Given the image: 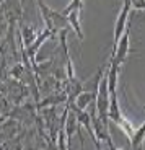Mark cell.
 <instances>
[{"label":"cell","instance_id":"cell-11","mask_svg":"<svg viewBox=\"0 0 145 150\" xmlns=\"http://www.w3.org/2000/svg\"><path fill=\"white\" fill-rule=\"evenodd\" d=\"M132 2V7L139 8V10H144L145 8V0H130Z\"/></svg>","mask_w":145,"mask_h":150},{"label":"cell","instance_id":"cell-1","mask_svg":"<svg viewBox=\"0 0 145 150\" xmlns=\"http://www.w3.org/2000/svg\"><path fill=\"white\" fill-rule=\"evenodd\" d=\"M37 7H39V11H41V16L44 20L46 28H51V30H62V28H69V18L64 15L62 11H56L54 8L47 7L44 4V0H36Z\"/></svg>","mask_w":145,"mask_h":150},{"label":"cell","instance_id":"cell-8","mask_svg":"<svg viewBox=\"0 0 145 150\" xmlns=\"http://www.w3.org/2000/svg\"><path fill=\"white\" fill-rule=\"evenodd\" d=\"M78 13H80V10H74V11H70L67 15V18H69V23H70V26L74 28V31H75V34H77V38L80 39V41H83V31H82V26H80V18H78Z\"/></svg>","mask_w":145,"mask_h":150},{"label":"cell","instance_id":"cell-7","mask_svg":"<svg viewBox=\"0 0 145 150\" xmlns=\"http://www.w3.org/2000/svg\"><path fill=\"white\" fill-rule=\"evenodd\" d=\"M95 100H96V93H93V91H82V93L75 98L74 103L78 109H86L91 105V101H95Z\"/></svg>","mask_w":145,"mask_h":150},{"label":"cell","instance_id":"cell-6","mask_svg":"<svg viewBox=\"0 0 145 150\" xmlns=\"http://www.w3.org/2000/svg\"><path fill=\"white\" fill-rule=\"evenodd\" d=\"M36 36H37V33L31 26H21V28H20L18 38H20V41L23 42V46H25V47H30V46L34 42Z\"/></svg>","mask_w":145,"mask_h":150},{"label":"cell","instance_id":"cell-5","mask_svg":"<svg viewBox=\"0 0 145 150\" xmlns=\"http://www.w3.org/2000/svg\"><path fill=\"white\" fill-rule=\"evenodd\" d=\"M108 117H109V121L116 122L117 126H119L124 119L122 112H121V108H119V101H117V91H116V93H111V98H109Z\"/></svg>","mask_w":145,"mask_h":150},{"label":"cell","instance_id":"cell-4","mask_svg":"<svg viewBox=\"0 0 145 150\" xmlns=\"http://www.w3.org/2000/svg\"><path fill=\"white\" fill-rule=\"evenodd\" d=\"M109 67L106 70V77H108V85H109V91L111 93H116L117 91V75H119V69L121 64L114 57H109Z\"/></svg>","mask_w":145,"mask_h":150},{"label":"cell","instance_id":"cell-2","mask_svg":"<svg viewBox=\"0 0 145 150\" xmlns=\"http://www.w3.org/2000/svg\"><path fill=\"white\" fill-rule=\"evenodd\" d=\"M130 8H132V2H130V0H124L122 10L119 11L117 20H116V25H114V34H112V51H111V54L116 51V46H117V42H119V39H121V36H122L124 30H126L127 25H129Z\"/></svg>","mask_w":145,"mask_h":150},{"label":"cell","instance_id":"cell-9","mask_svg":"<svg viewBox=\"0 0 145 150\" xmlns=\"http://www.w3.org/2000/svg\"><path fill=\"white\" fill-rule=\"evenodd\" d=\"M129 140H130V147H132V149H140L144 140H145V122L142 124L140 127L135 129L132 137H130Z\"/></svg>","mask_w":145,"mask_h":150},{"label":"cell","instance_id":"cell-3","mask_svg":"<svg viewBox=\"0 0 145 150\" xmlns=\"http://www.w3.org/2000/svg\"><path fill=\"white\" fill-rule=\"evenodd\" d=\"M129 33H130V26L127 25V28L124 30L119 42L116 46V51L111 54V57H114L121 65L127 60V56H129V52H130V34Z\"/></svg>","mask_w":145,"mask_h":150},{"label":"cell","instance_id":"cell-10","mask_svg":"<svg viewBox=\"0 0 145 150\" xmlns=\"http://www.w3.org/2000/svg\"><path fill=\"white\" fill-rule=\"evenodd\" d=\"M26 70V67H25V64H16V65H13L11 67V70H10V75L13 77V79H16V80H20L23 77V72Z\"/></svg>","mask_w":145,"mask_h":150}]
</instances>
